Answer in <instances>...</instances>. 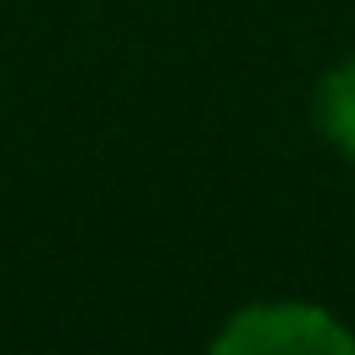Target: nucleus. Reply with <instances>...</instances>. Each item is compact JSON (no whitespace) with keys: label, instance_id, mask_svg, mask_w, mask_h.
Segmentation results:
<instances>
[{"label":"nucleus","instance_id":"f257e3e1","mask_svg":"<svg viewBox=\"0 0 355 355\" xmlns=\"http://www.w3.org/2000/svg\"><path fill=\"white\" fill-rule=\"evenodd\" d=\"M216 355H355V333L316 300L239 305L211 338Z\"/></svg>","mask_w":355,"mask_h":355},{"label":"nucleus","instance_id":"f03ea898","mask_svg":"<svg viewBox=\"0 0 355 355\" xmlns=\"http://www.w3.org/2000/svg\"><path fill=\"white\" fill-rule=\"evenodd\" d=\"M316 128L338 155L355 161V55H344L322 83H316Z\"/></svg>","mask_w":355,"mask_h":355}]
</instances>
